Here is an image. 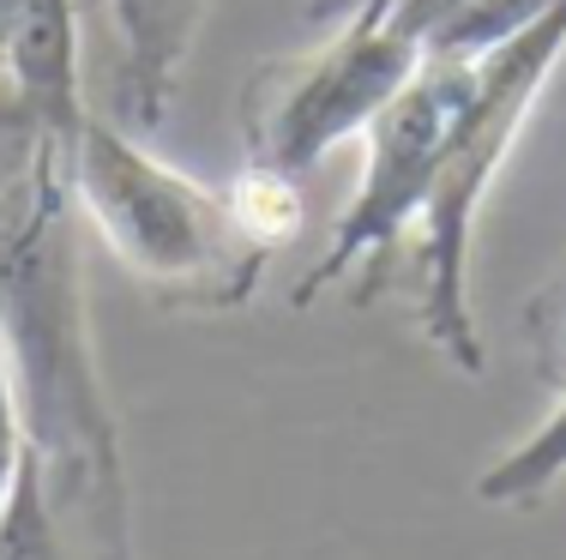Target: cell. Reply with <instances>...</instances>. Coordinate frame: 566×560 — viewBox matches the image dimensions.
<instances>
[{
	"instance_id": "6da1fadb",
	"label": "cell",
	"mask_w": 566,
	"mask_h": 560,
	"mask_svg": "<svg viewBox=\"0 0 566 560\" xmlns=\"http://www.w3.org/2000/svg\"><path fill=\"white\" fill-rule=\"evenodd\" d=\"M0 338L24 452L85 560H139L120 422L103 392L85 296V218L66 139L0 78Z\"/></svg>"
},
{
	"instance_id": "7a4b0ae2",
	"label": "cell",
	"mask_w": 566,
	"mask_h": 560,
	"mask_svg": "<svg viewBox=\"0 0 566 560\" xmlns=\"http://www.w3.org/2000/svg\"><path fill=\"white\" fill-rule=\"evenodd\" d=\"M78 218L115 265L187 314H235L253 302L277 242L248 218L235 187H206L164 163L139 133L85 109L66 139Z\"/></svg>"
},
{
	"instance_id": "3957f363",
	"label": "cell",
	"mask_w": 566,
	"mask_h": 560,
	"mask_svg": "<svg viewBox=\"0 0 566 560\" xmlns=\"http://www.w3.org/2000/svg\"><path fill=\"white\" fill-rule=\"evenodd\" d=\"M566 55V7L548 12L536 31L518 43L494 49L476 61V91L464 103L440 176L422 199V218L410 230V265H416V326L458 373H482L489 350H482L476 326V296H470V260H476V218L482 199L494 193L518 133L531 127L536 103H543L548 78Z\"/></svg>"
},
{
	"instance_id": "277c9868",
	"label": "cell",
	"mask_w": 566,
	"mask_h": 560,
	"mask_svg": "<svg viewBox=\"0 0 566 560\" xmlns=\"http://www.w3.org/2000/svg\"><path fill=\"white\" fill-rule=\"evenodd\" d=\"M470 91H476V61H422L410 73V85L374 115V127L361 133L356 193H349L326 253L295 284V308H314L332 284H344L356 272H368V284H361V302H368V289L386 277L392 253L410 247V230L440 176V157H447L452 133L464 121Z\"/></svg>"
},
{
	"instance_id": "5b68a950",
	"label": "cell",
	"mask_w": 566,
	"mask_h": 560,
	"mask_svg": "<svg viewBox=\"0 0 566 560\" xmlns=\"http://www.w3.org/2000/svg\"><path fill=\"white\" fill-rule=\"evenodd\" d=\"M422 66L392 19H361L326 31L319 49L272 55L241 91V151L248 169L307 181V169L344 139H361L374 115Z\"/></svg>"
},
{
	"instance_id": "8992f818",
	"label": "cell",
	"mask_w": 566,
	"mask_h": 560,
	"mask_svg": "<svg viewBox=\"0 0 566 560\" xmlns=\"http://www.w3.org/2000/svg\"><path fill=\"white\" fill-rule=\"evenodd\" d=\"M115 36V121L127 133L164 127L211 0H103Z\"/></svg>"
},
{
	"instance_id": "52a82bcc",
	"label": "cell",
	"mask_w": 566,
	"mask_h": 560,
	"mask_svg": "<svg viewBox=\"0 0 566 560\" xmlns=\"http://www.w3.org/2000/svg\"><path fill=\"white\" fill-rule=\"evenodd\" d=\"M12 91L43 127L73 139L85 121V36H78V0H19V55Z\"/></svg>"
},
{
	"instance_id": "ba28073f",
	"label": "cell",
	"mask_w": 566,
	"mask_h": 560,
	"mask_svg": "<svg viewBox=\"0 0 566 560\" xmlns=\"http://www.w3.org/2000/svg\"><path fill=\"white\" fill-rule=\"evenodd\" d=\"M560 7L566 0H392L386 19L422 61H482Z\"/></svg>"
},
{
	"instance_id": "9c48e42d",
	"label": "cell",
	"mask_w": 566,
	"mask_h": 560,
	"mask_svg": "<svg viewBox=\"0 0 566 560\" xmlns=\"http://www.w3.org/2000/svg\"><path fill=\"white\" fill-rule=\"evenodd\" d=\"M560 476H566V380L555 410L476 476V500L501 506V513H531L536 500H548L560 488Z\"/></svg>"
},
{
	"instance_id": "30bf717a",
	"label": "cell",
	"mask_w": 566,
	"mask_h": 560,
	"mask_svg": "<svg viewBox=\"0 0 566 560\" xmlns=\"http://www.w3.org/2000/svg\"><path fill=\"white\" fill-rule=\"evenodd\" d=\"M0 560H85L73 530L61 525L55 500L43 488V471L24 452L19 476H12L7 500H0Z\"/></svg>"
},
{
	"instance_id": "8fae6325",
	"label": "cell",
	"mask_w": 566,
	"mask_h": 560,
	"mask_svg": "<svg viewBox=\"0 0 566 560\" xmlns=\"http://www.w3.org/2000/svg\"><path fill=\"white\" fill-rule=\"evenodd\" d=\"M524 338H531L536 350V368H543V380H566V272H555L543 289H536V302L524 308Z\"/></svg>"
},
{
	"instance_id": "7c38bea8",
	"label": "cell",
	"mask_w": 566,
	"mask_h": 560,
	"mask_svg": "<svg viewBox=\"0 0 566 560\" xmlns=\"http://www.w3.org/2000/svg\"><path fill=\"white\" fill-rule=\"evenodd\" d=\"M24 464V429H19V398H12V362H7V338H0V500H7L12 476Z\"/></svg>"
},
{
	"instance_id": "4fadbf2b",
	"label": "cell",
	"mask_w": 566,
	"mask_h": 560,
	"mask_svg": "<svg viewBox=\"0 0 566 560\" xmlns=\"http://www.w3.org/2000/svg\"><path fill=\"white\" fill-rule=\"evenodd\" d=\"M392 0H307L302 19L314 31H344V24H361V19H386Z\"/></svg>"
},
{
	"instance_id": "5bb4252c",
	"label": "cell",
	"mask_w": 566,
	"mask_h": 560,
	"mask_svg": "<svg viewBox=\"0 0 566 560\" xmlns=\"http://www.w3.org/2000/svg\"><path fill=\"white\" fill-rule=\"evenodd\" d=\"M12 55H19V0H0V78L12 73Z\"/></svg>"
},
{
	"instance_id": "9a60e30c",
	"label": "cell",
	"mask_w": 566,
	"mask_h": 560,
	"mask_svg": "<svg viewBox=\"0 0 566 560\" xmlns=\"http://www.w3.org/2000/svg\"><path fill=\"white\" fill-rule=\"evenodd\" d=\"M555 272H566V253H560V265H555Z\"/></svg>"
}]
</instances>
